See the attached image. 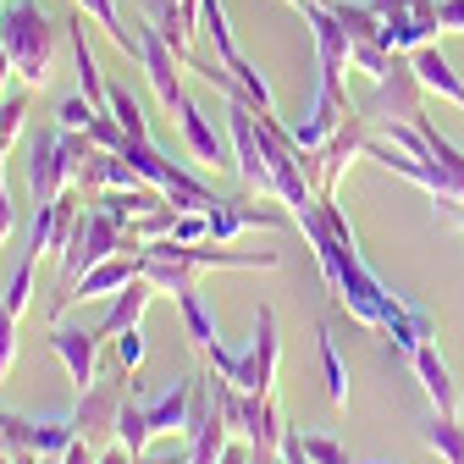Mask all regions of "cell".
<instances>
[{
	"label": "cell",
	"mask_w": 464,
	"mask_h": 464,
	"mask_svg": "<svg viewBox=\"0 0 464 464\" xmlns=\"http://www.w3.org/2000/svg\"><path fill=\"white\" fill-rule=\"evenodd\" d=\"M410 62H415V78L426 83V94H442V100H453V105L464 111V78L453 72V62H448L437 44H420Z\"/></svg>",
	"instance_id": "cell-18"
},
{
	"label": "cell",
	"mask_w": 464,
	"mask_h": 464,
	"mask_svg": "<svg viewBox=\"0 0 464 464\" xmlns=\"http://www.w3.org/2000/svg\"><path fill=\"white\" fill-rule=\"evenodd\" d=\"M178 310H183V326H188V337H194V348L199 354H210V348L221 343V332H216V315H210V304L194 294V287H183L178 294Z\"/></svg>",
	"instance_id": "cell-22"
},
{
	"label": "cell",
	"mask_w": 464,
	"mask_h": 464,
	"mask_svg": "<svg viewBox=\"0 0 464 464\" xmlns=\"http://www.w3.org/2000/svg\"><path fill=\"white\" fill-rule=\"evenodd\" d=\"M122 398H128V371L116 365L105 376H94L89 392H78V410H72V431L83 442H100L105 431H116V415H122Z\"/></svg>",
	"instance_id": "cell-8"
},
{
	"label": "cell",
	"mask_w": 464,
	"mask_h": 464,
	"mask_svg": "<svg viewBox=\"0 0 464 464\" xmlns=\"http://www.w3.org/2000/svg\"><path fill=\"white\" fill-rule=\"evenodd\" d=\"M139 62H144V72H150V83H155V94H160V105H171L178 111L188 94H183V78H178V67H183V55L171 50L166 39H160V28L155 23H144L139 28Z\"/></svg>",
	"instance_id": "cell-11"
},
{
	"label": "cell",
	"mask_w": 464,
	"mask_h": 464,
	"mask_svg": "<svg viewBox=\"0 0 464 464\" xmlns=\"http://www.w3.org/2000/svg\"><path fill=\"white\" fill-rule=\"evenodd\" d=\"M410 365H415V376H420L426 398L437 403V415H459V387H453V371H448V360L437 354V337L415 348V354H410Z\"/></svg>",
	"instance_id": "cell-15"
},
{
	"label": "cell",
	"mask_w": 464,
	"mask_h": 464,
	"mask_svg": "<svg viewBox=\"0 0 464 464\" xmlns=\"http://www.w3.org/2000/svg\"><path fill=\"white\" fill-rule=\"evenodd\" d=\"M78 183V160L67 150V133L55 128V133H39L28 144V188H34V205H50V199H62L67 188Z\"/></svg>",
	"instance_id": "cell-5"
},
{
	"label": "cell",
	"mask_w": 464,
	"mask_h": 464,
	"mask_svg": "<svg viewBox=\"0 0 464 464\" xmlns=\"http://www.w3.org/2000/svg\"><path fill=\"white\" fill-rule=\"evenodd\" d=\"M365 139H371V122H365V111L354 105L343 116V128L332 133V144L315 155V199H337V178H343V166H354L360 155H365Z\"/></svg>",
	"instance_id": "cell-9"
},
{
	"label": "cell",
	"mask_w": 464,
	"mask_h": 464,
	"mask_svg": "<svg viewBox=\"0 0 464 464\" xmlns=\"http://www.w3.org/2000/svg\"><path fill=\"white\" fill-rule=\"evenodd\" d=\"M155 294H160V287H155L150 276H139V282H128V287H122V294H116V299H111V310L100 315V326H94V337H105V343H111V337H122L128 326H139V315H144V304H150Z\"/></svg>",
	"instance_id": "cell-17"
},
{
	"label": "cell",
	"mask_w": 464,
	"mask_h": 464,
	"mask_svg": "<svg viewBox=\"0 0 464 464\" xmlns=\"http://www.w3.org/2000/svg\"><path fill=\"white\" fill-rule=\"evenodd\" d=\"M299 12H304V23H310V34H315L321 89H332V94H348V89H343V72H348V34H343L337 12H332V6H315V0H304Z\"/></svg>",
	"instance_id": "cell-10"
},
{
	"label": "cell",
	"mask_w": 464,
	"mask_h": 464,
	"mask_svg": "<svg viewBox=\"0 0 464 464\" xmlns=\"http://www.w3.org/2000/svg\"><path fill=\"white\" fill-rule=\"evenodd\" d=\"M116 442H128L133 453H150V442H155V431H150V410H144V398H139V392L122 398V415H116Z\"/></svg>",
	"instance_id": "cell-23"
},
{
	"label": "cell",
	"mask_w": 464,
	"mask_h": 464,
	"mask_svg": "<svg viewBox=\"0 0 464 464\" xmlns=\"http://www.w3.org/2000/svg\"><path fill=\"white\" fill-rule=\"evenodd\" d=\"M116 249H128V227L116 221L105 205H89L72 227V244L62 249V282H55V294H50V315H62L72 304V282L83 271H94L100 260H111Z\"/></svg>",
	"instance_id": "cell-1"
},
{
	"label": "cell",
	"mask_w": 464,
	"mask_h": 464,
	"mask_svg": "<svg viewBox=\"0 0 464 464\" xmlns=\"http://www.w3.org/2000/svg\"><path fill=\"white\" fill-rule=\"evenodd\" d=\"M354 105L365 111L371 128H382V122H415V116L426 111V83L415 78V62H392L376 78V89L365 100H354Z\"/></svg>",
	"instance_id": "cell-3"
},
{
	"label": "cell",
	"mask_w": 464,
	"mask_h": 464,
	"mask_svg": "<svg viewBox=\"0 0 464 464\" xmlns=\"http://www.w3.org/2000/svg\"><path fill=\"white\" fill-rule=\"evenodd\" d=\"M55 122H62L67 133H83V128L94 122V105H89L83 94H72V100H62V111H55Z\"/></svg>",
	"instance_id": "cell-33"
},
{
	"label": "cell",
	"mask_w": 464,
	"mask_h": 464,
	"mask_svg": "<svg viewBox=\"0 0 464 464\" xmlns=\"http://www.w3.org/2000/svg\"><path fill=\"white\" fill-rule=\"evenodd\" d=\"M94 326H67V321H55V332H50V354L67 365V376H72V387L78 392H89L94 387V376H100V365H94Z\"/></svg>",
	"instance_id": "cell-12"
},
{
	"label": "cell",
	"mask_w": 464,
	"mask_h": 464,
	"mask_svg": "<svg viewBox=\"0 0 464 464\" xmlns=\"http://www.w3.org/2000/svg\"><path fill=\"white\" fill-rule=\"evenodd\" d=\"M371 12L387 28V44L398 55H415L420 44H437L442 23H437V0H371Z\"/></svg>",
	"instance_id": "cell-6"
},
{
	"label": "cell",
	"mask_w": 464,
	"mask_h": 464,
	"mask_svg": "<svg viewBox=\"0 0 464 464\" xmlns=\"http://www.w3.org/2000/svg\"><path fill=\"white\" fill-rule=\"evenodd\" d=\"M12 227H17V210H12V194H6V178H0V244L12 238Z\"/></svg>",
	"instance_id": "cell-36"
},
{
	"label": "cell",
	"mask_w": 464,
	"mask_h": 464,
	"mask_svg": "<svg viewBox=\"0 0 464 464\" xmlns=\"http://www.w3.org/2000/svg\"><path fill=\"white\" fill-rule=\"evenodd\" d=\"M111 116L128 128V139H150V128H144V111H139V100H133L122 83H111Z\"/></svg>",
	"instance_id": "cell-27"
},
{
	"label": "cell",
	"mask_w": 464,
	"mask_h": 464,
	"mask_svg": "<svg viewBox=\"0 0 464 464\" xmlns=\"http://www.w3.org/2000/svg\"><path fill=\"white\" fill-rule=\"evenodd\" d=\"M244 437H249V448H255V453H282L287 426H282V410H276V398H271V392H249V420H244Z\"/></svg>",
	"instance_id": "cell-19"
},
{
	"label": "cell",
	"mask_w": 464,
	"mask_h": 464,
	"mask_svg": "<svg viewBox=\"0 0 464 464\" xmlns=\"http://www.w3.org/2000/svg\"><path fill=\"white\" fill-rule=\"evenodd\" d=\"M453 221H459V232H464V205H459V216H453Z\"/></svg>",
	"instance_id": "cell-40"
},
{
	"label": "cell",
	"mask_w": 464,
	"mask_h": 464,
	"mask_svg": "<svg viewBox=\"0 0 464 464\" xmlns=\"http://www.w3.org/2000/svg\"><path fill=\"white\" fill-rule=\"evenodd\" d=\"M171 227H178V205H160V210H150V216H139V221L128 227V238L155 244V238H171Z\"/></svg>",
	"instance_id": "cell-28"
},
{
	"label": "cell",
	"mask_w": 464,
	"mask_h": 464,
	"mask_svg": "<svg viewBox=\"0 0 464 464\" xmlns=\"http://www.w3.org/2000/svg\"><path fill=\"white\" fill-rule=\"evenodd\" d=\"M420 442H426L442 464H464V426H459V415H431V420L420 426Z\"/></svg>",
	"instance_id": "cell-21"
},
{
	"label": "cell",
	"mask_w": 464,
	"mask_h": 464,
	"mask_svg": "<svg viewBox=\"0 0 464 464\" xmlns=\"http://www.w3.org/2000/svg\"><path fill=\"white\" fill-rule=\"evenodd\" d=\"M171 238H178V244H205V238H210V216H205V210H178Z\"/></svg>",
	"instance_id": "cell-32"
},
{
	"label": "cell",
	"mask_w": 464,
	"mask_h": 464,
	"mask_svg": "<svg viewBox=\"0 0 464 464\" xmlns=\"http://www.w3.org/2000/svg\"><path fill=\"white\" fill-rule=\"evenodd\" d=\"M276 360H282L276 310L260 304V310H255V326H249V343L238 348V360H232L227 382H238L244 392H271V382H276Z\"/></svg>",
	"instance_id": "cell-4"
},
{
	"label": "cell",
	"mask_w": 464,
	"mask_h": 464,
	"mask_svg": "<svg viewBox=\"0 0 464 464\" xmlns=\"http://www.w3.org/2000/svg\"><path fill=\"white\" fill-rule=\"evenodd\" d=\"M72 442H78L72 420H39V426H34V453H44V459H62Z\"/></svg>",
	"instance_id": "cell-26"
},
{
	"label": "cell",
	"mask_w": 464,
	"mask_h": 464,
	"mask_svg": "<svg viewBox=\"0 0 464 464\" xmlns=\"http://www.w3.org/2000/svg\"><path fill=\"white\" fill-rule=\"evenodd\" d=\"M178 116H183V144L194 150V160H210V166H221L227 160V150H221V133H216V122L194 105V100H183L178 105Z\"/></svg>",
	"instance_id": "cell-20"
},
{
	"label": "cell",
	"mask_w": 464,
	"mask_h": 464,
	"mask_svg": "<svg viewBox=\"0 0 464 464\" xmlns=\"http://www.w3.org/2000/svg\"><path fill=\"white\" fill-rule=\"evenodd\" d=\"M12 72H17V67H12V50L0 44V89H6V78H12Z\"/></svg>",
	"instance_id": "cell-39"
},
{
	"label": "cell",
	"mask_w": 464,
	"mask_h": 464,
	"mask_svg": "<svg viewBox=\"0 0 464 464\" xmlns=\"http://www.w3.org/2000/svg\"><path fill=\"white\" fill-rule=\"evenodd\" d=\"M55 39H62V28H50L39 0H6V6H0V44L12 50V67H17L23 83H34V89L50 83Z\"/></svg>",
	"instance_id": "cell-2"
},
{
	"label": "cell",
	"mask_w": 464,
	"mask_h": 464,
	"mask_svg": "<svg viewBox=\"0 0 464 464\" xmlns=\"http://www.w3.org/2000/svg\"><path fill=\"white\" fill-rule=\"evenodd\" d=\"M287 6H304V0H287Z\"/></svg>",
	"instance_id": "cell-41"
},
{
	"label": "cell",
	"mask_w": 464,
	"mask_h": 464,
	"mask_svg": "<svg viewBox=\"0 0 464 464\" xmlns=\"http://www.w3.org/2000/svg\"><path fill=\"white\" fill-rule=\"evenodd\" d=\"M227 128H232V150H238V178L249 194H271L276 199V183H271V166H266V144H260V116L249 100H227Z\"/></svg>",
	"instance_id": "cell-7"
},
{
	"label": "cell",
	"mask_w": 464,
	"mask_h": 464,
	"mask_svg": "<svg viewBox=\"0 0 464 464\" xmlns=\"http://www.w3.org/2000/svg\"><path fill=\"white\" fill-rule=\"evenodd\" d=\"M304 453H310V464H348V448L332 431H304Z\"/></svg>",
	"instance_id": "cell-30"
},
{
	"label": "cell",
	"mask_w": 464,
	"mask_h": 464,
	"mask_svg": "<svg viewBox=\"0 0 464 464\" xmlns=\"http://www.w3.org/2000/svg\"><path fill=\"white\" fill-rule=\"evenodd\" d=\"M221 464H255V448H244V442H227Z\"/></svg>",
	"instance_id": "cell-38"
},
{
	"label": "cell",
	"mask_w": 464,
	"mask_h": 464,
	"mask_svg": "<svg viewBox=\"0 0 464 464\" xmlns=\"http://www.w3.org/2000/svg\"><path fill=\"white\" fill-rule=\"evenodd\" d=\"M100 464H139V453H133L128 442H116V448H105V453H100Z\"/></svg>",
	"instance_id": "cell-37"
},
{
	"label": "cell",
	"mask_w": 464,
	"mask_h": 464,
	"mask_svg": "<svg viewBox=\"0 0 464 464\" xmlns=\"http://www.w3.org/2000/svg\"><path fill=\"white\" fill-rule=\"evenodd\" d=\"M315 343H321V371H326V392H332V403H337V410H348V371H343V360H337V343H332V332L321 326V332H315Z\"/></svg>",
	"instance_id": "cell-25"
},
{
	"label": "cell",
	"mask_w": 464,
	"mask_h": 464,
	"mask_svg": "<svg viewBox=\"0 0 464 464\" xmlns=\"http://www.w3.org/2000/svg\"><path fill=\"white\" fill-rule=\"evenodd\" d=\"M12 360H17V315L6 310V299H0V382L12 376Z\"/></svg>",
	"instance_id": "cell-31"
},
{
	"label": "cell",
	"mask_w": 464,
	"mask_h": 464,
	"mask_svg": "<svg viewBox=\"0 0 464 464\" xmlns=\"http://www.w3.org/2000/svg\"><path fill=\"white\" fill-rule=\"evenodd\" d=\"M437 23L442 34H464V0H437Z\"/></svg>",
	"instance_id": "cell-35"
},
{
	"label": "cell",
	"mask_w": 464,
	"mask_h": 464,
	"mask_svg": "<svg viewBox=\"0 0 464 464\" xmlns=\"http://www.w3.org/2000/svg\"><path fill=\"white\" fill-rule=\"evenodd\" d=\"M111 348H116V365H122V371H139V360H144V337H139V326H128L122 337H111Z\"/></svg>",
	"instance_id": "cell-34"
},
{
	"label": "cell",
	"mask_w": 464,
	"mask_h": 464,
	"mask_svg": "<svg viewBox=\"0 0 464 464\" xmlns=\"http://www.w3.org/2000/svg\"><path fill=\"white\" fill-rule=\"evenodd\" d=\"M194 398H199V376L171 382V392H160L155 403H144V410H150V431H155V437L188 431V426H194Z\"/></svg>",
	"instance_id": "cell-14"
},
{
	"label": "cell",
	"mask_w": 464,
	"mask_h": 464,
	"mask_svg": "<svg viewBox=\"0 0 464 464\" xmlns=\"http://www.w3.org/2000/svg\"><path fill=\"white\" fill-rule=\"evenodd\" d=\"M67 39H72V62H78V83H83V100L94 111H111V83L100 78L94 67V50H89V34H83V6L67 12Z\"/></svg>",
	"instance_id": "cell-16"
},
{
	"label": "cell",
	"mask_w": 464,
	"mask_h": 464,
	"mask_svg": "<svg viewBox=\"0 0 464 464\" xmlns=\"http://www.w3.org/2000/svg\"><path fill=\"white\" fill-rule=\"evenodd\" d=\"M34 266H39V249L28 244L23 249V260L12 266V276H6V287H0V299H6V310L23 321V310H28V299H34Z\"/></svg>",
	"instance_id": "cell-24"
},
{
	"label": "cell",
	"mask_w": 464,
	"mask_h": 464,
	"mask_svg": "<svg viewBox=\"0 0 464 464\" xmlns=\"http://www.w3.org/2000/svg\"><path fill=\"white\" fill-rule=\"evenodd\" d=\"M28 122V94H0V155L12 150V139Z\"/></svg>",
	"instance_id": "cell-29"
},
{
	"label": "cell",
	"mask_w": 464,
	"mask_h": 464,
	"mask_svg": "<svg viewBox=\"0 0 464 464\" xmlns=\"http://www.w3.org/2000/svg\"><path fill=\"white\" fill-rule=\"evenodd\" d=\"M144 276V255L139 249H128V255H111V260H100L94 271H83L78 282H72V299H116L128 282H139Z\"/></svg>",
	"instance_id": "cell-13"
},
{
	"label": "cell",
	"mask_w": 464,
	"mask_h": 464,
	"mask_svg": "<svg viewBox=\"0 0 464 464\" xmlns=\"http://www.w3.org/2000/svg\"><path fill=\"white\" fill-rule=\"evenodd\" d=\"M365 464H376V459H365Z\"/></svg>",
	"instance_id": "cell-42"
}]
</instances>
